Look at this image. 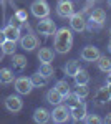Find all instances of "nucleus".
<instances>
[{
	"label": "nucleus",
	"mask_w": 111,
	"mask_h": 124,
	"mask_svg": "<svg viewBox=\"0 0 111 124\" xmlns=\"http://www.w3.org/2000/svg\"><path fill=\"white\" fill-rule=\"evenodd\" d=\"M75 93L80 96L81 99H85L86 96L90 94V88H88V85H76V89H75Z\"/></svg>",
	"instance_id": "cd10ccee"
},
{
	"label": "nucleus",
	"mask_w": 111,
	"mask_h": 124,
	"mask_svg": "<svg viewBox=\"0 0 111 124\" xmlns=\"http://www.w3.org/2000/svg\"><path fill=\"white\" fill-rule=\"evenodd\" d=\"M37 30H38V33H42V35H45V37H50V35H55L56 25H55L53 20H50L48 17H45V18H40V22L37 23Z\"/></svg>",
	"instance_id": "f03ea898"
},
{
	"label": "nucleus",
	"mask_w": 111,
	"mask_h": 124,
	"mask_svg": "<svg viewBox=\"0 0 111 124\" xmlns=\"http://www.w3.org/2000/svg\"><path fill=\"white\" fill-rule=\"evenodd\" d=\"M85 121H86L88 124H100V123H103L101 117H98V116H94V114H86Z\"/></svg>",
	"instance_id": "c756f323"
},
{
	"label": "nucleus",
	"mask_w": 111,
	"mask_h": 124,
	"mask_svg": "<svg viewBox=\"0 0 111 124\" xmlns=\"http://www.w3.org/2000/svg\"><path fill=\"white\" fill-rule=\"evenodd\" d=\"M30 10H32V13H33L38 20L45 18V17L50 15V7H48V3L43 2V0H35V2L30 5Z\"/></svg>",
	"instance_id": "7ed1b4c3"
},
{
	"label": "nucleus",
	"mask_w": 111,
	"mask_h": 124,
	"mask_svg": "<svg viewBox=\"0 0 111 124\" xmlns=\"http://www.w3.org/2000/svg\"><path fill=\"white\" fill-rule=\"evenodd\" d=\"M110 33H111V28H110Z\"/></svg>",
	"instance_id": "ea45409f"
},
{
	"label": "nucleus",
	"mask_w": 111,
	"mask_h": 124,
	"mask_svg": "<svg viewBox=\"0 0 111 124\" xmlns=\"http://www.w3.org/2000/svg\"><path fill=\"white\" fill-rule=\"evenodd\" d=\"M106 88H108V91H110V96H111V83H108V86H106Z\"/></svg>",
	"instance_id": "f704fd0d"
},
{
	"label": "nucleus",
	"mask_w": 111,
	"mask_h": 124,
	"mask_svg": "<svg viewBox=\"0 0 111 124\" xmlns=\"http://www.w3.org/2000/svg\"><path fill=\"white\" fill-rule=\"evenodd\" d=\"M53 56H55V53H53V50L51 48H40V51H38V60L42 61V63H51L53 61Z\"/></svg>",
	"instance_id": "f3484780"
},
{
	"label": "nucleus",
	"mask_w": 111,
	"mask_h": 124,
	"mask_svg": "<svg viewBox=\"0 0 111 124\" xmlns=\"http://www.w3.org/2000/svg\"><path fill=\"white\" fill-rule=\"evenodd\" d=\"M108 83H111V71L106 73V85H108Z\"/></svg>",
	"instance_id": "72a5a7b5"
},
{
	"label": "nucleus",
	"mask_w": 111,
	"mask_h": 124,
	"mask_svg": "<svg viewBox=\"0 0 111 124\" xmlns=\"http://www.w3.org/2000/svg\"><path fill=\"white\" fill-rule=\"evenodd\" d=\"M96 63H98V68L101 70L103 73H108V71H111V58L108 56H100L98 60H96Z\"/></svg>",
	"instance_id": "b1692460"
},
{
	"label": "nucleus",
	"mask_w": 111,
	"mask_h": 124,
	"mask_svg": "<svg viewBox=\"0 0 111 124\" xmlns=\"http://www.w3.org/2000/svg\"><path fill=\"white\" fill-rule=\"evenodd\" d=\"M103 123H106V124H111V113H110L108 116H106L104 119H103Z\"/></svg>",
	"instance_id": "473e14b6"
},
{
	"label": "nucleus",
	"mask_w": 111,
	"mask_h": 124,
	"mask_svg": "<svg viewBox=\"0 0 111 124\" xmlns=\"http://www.w3.org/2000/svg\"><path fill=\"white\" fill-rule=\"evenodd\" d=\"M51 119H53V123H66L68 119H70V109H68V106H61V104H56V108L51 111Z\"/></svg>",
	"instance_id": "39448f33"
},
{
	"label": "nucleus",
	"mask_w": 111,
	"mask_h": 124,
	"mask_svg": "<svg viewBox=\"0 0 111 124\" xmlns=\"http://www.w3.org/2000/svg\"><path fill=\"white\" fill-rule=\"evenodd\" d=\"M51 119V113L50 111H46L45 108H37L35 109V113H33V121L38 124H45L48 123Z\"/></svg>",
	"instance_id": "ddd939ff"
},
{
	"label": "nucleus",
	"mask_w": 111,
	"mask_h": 124,
	"mask_svg": "<svg viewBox=\"0 0 111 124\" xmlns=\"http://www.w3.org/2000/svg\"><path fill=\"white\" fill-rule=\"evenodd\" d=\"M90 2H93V3H96V2H100V0H90Z\"/></svg>",
	"instance_id": "4c0bfd02"
},
{
	"label": "nucleus",
	"mask_w": 111,
	"mask_h": 124,
	"mask_svg": "<svg viewBox=\"0 0 111 124\" xmlns=\"http://www.w3.org/2000/svg\"><path fill=\"white\" fill-rule=\"evenodd\" d=\"M3 33H5L7 40H12V41H18L20 40V28H17V27L12 25V23L3 28Z\"/></svg>",
	"instance_id": "4468645a"
},
{
	"label": "nucleus",
	"mask_w": 111,
	"mask_h": 124,
	"mask_svg": "<svg viewBox=\"0 0 111 124\" xmlns=\"http://www.w3.org/2000/svg\"><path fill=\"white\" fill-rule=\"evenodd\" d=\"M90 18L94 20V22H98V23H101V25H104V22H106V13H104L103 8H94L91 12V15H90Z\"/></svg>",
	"instance_id": "393cba45"
},
{
	"label": "nucleus",
	"mask_w": 111,
	"mask_h": 124,
	"mask_svg": "<svg viewBox=\"0 0 111 124\" xmlns=\"http://www.w3.org/2000/svg\"><path fill=\"white\" fill-rule=\"evenodd\" d=\"M111 101V96H110V91H108V88H98L96 89V93H94V103L98 106H103L106 104V103H110Z\"/></svg>",
	"instance_id": "f8f14e48"
},
{
	"label": "nucleus",
	"mask_w": 111,
	"mask_h": 124,
	"mask_svg": "<svg viewBox=\"0 0 111 124\" xmlns=\"http://www.w3.org/2000/svg\"><path fill=\"white\" fill-rule=\"evenodd\" d=\"M38 73H42L45 78H50L53 75V66H51V63H42L40 68H38Z\"/></svg>",
	"instance_id": "bb28decb"
},
{
	"label": "nucleus",
	"mask_w": 111,
	"mask_h": 124,
	"mask_svg": "<svg viewBox=\"0 0 111 124\" xmlns=\"http://www.w3.org/2000/svg\"><path fill=\"white\" fill-rule=\"evenodd\" d=\"M100 56H101L100 48L93 46V45H88V46H85L83 50H81V60H83V61L93 63V61H96Z\"/></svg>",
	"instance_id": "0eeeda50"
},
{
	"label": "nucleus",
	"mask_w": 111,
	"mask_h": 124,
	"mask_svg": "<svg viewBox=\"0 0 111 124\" xmlns=\"http://www.w3.org/2000/svg\"><path fill=\"white\" fill-rule=\"evenodd\" d=\"M73 78H75V85H88V81H90L88 71H86V70H81V68H80V71H78Z\"/></svg>",
	"instance_id": "412c9836"
},
{
	"label": "nucleus",
	"mask_w": 111,
	"mask_h": 124,
	"mask_svg": "<svg viewBox=\"0 0 111 124\" xmlns=\"http://www.w3.org/2000/svg\"><path fill=\"white\" fill-rule=\"evenodd\" d=\"M15 81V75L10 68H2L0 70V85H10Z\"/></svg>",
	"instance_id": "2eb2a0df"
},
{
	"label": "nucleus",
	"mask_w": 111,
	"mask_h": 124,
	"mask_svg": "<svg viewBox=\"0 0 111 124\" xmlns=\"http://www.w3.org/2000/svg\"><path fill=\"white\" fill-rule=\"evenodd\" d=\"M86 114H88V109H86V104H83V103H80L78 106L71 108V111H70V117H71L73 121H76V123L85 121Z\"/></svg>",
	"instance_id": "9b49d317"
},
{
	"label": "nucleus",
	"mask_w": 111,
	"mask_h": 124,
	"mask_svg": "<svg viewBox=\"0 0 111 124\" xmlns=\"http://www.w3.org/2000/svg\"><path fill=\"white\" fill-rule=\"evenodd\" d=\"M12 65H13V70H23L27 66V58L23 55H12Z\"/></svg>",
	"instance_id": "6ab92c4d"
},
{
	"label": "nucleus",
	"mask_w": 111,
	"mask_h": 124,
	"mask_svg": "<svg viewBox=\"0 0 111 124\" xmlns=\"http://www.w3.org/2000/svg\"><path fill=\"white\" fill-rule=\"evenodd\" d=\"M15 17H17L18 20H22V22H25V23H27V13H25L23 10H18V12L15 13Z\"/></svg>",
	"instance_id": "7c9ffc66"
},
{
	"label": "nucleus",
	"mask_w": 111,
	"mask_h": 124,
	"mask_svg": "<svg viewBox=\"0 0 111 124\" xmlns=\"http://www.w3.org/2000/svg\"><path fill=\"white\" fill-rule=\"evenodd\" d=\"M2 56H3V53H2V50H0V61H2Z\"/></svg>",
	"instance_id": "e433bc0d"
},
{
	"label": "nucleus",
	"mask_w": 111,
	"mask_h": 124,
	"mask_svg": "<svg viewBox=\"0 0 111 124\" xmlns=\"http://www.w3.org/2000/svg\"><path fill=\"white\" fill-rule=\"evenodd\" d=\"M108 5H110V7H111V0H108Z\"/></svg>",
	"instance_id": "58836bf2"
},
{
	"label": "nucleus",
	"mask_w": 111,
	"mask_h": 124,
	"mask_svg": "<svg viewBox=\"0 0 111 124\" xmlns=\"http://www.w3.org/2000/svg\"><path fill=\"white\" fill-rule=\"evenodd\" d=\"M46 101H48L50 104H53V106L61 104V103H63V94H60L55 88H51V89L46 93Z\"/></svg>",
	"instance_id": "dca6fc26"
},
{
	"label": "nucleus",
	"mask_w": 111,
	"mask_h": 124,
	"mask_svg": "<svg viewBox=\"0 0 111 124\" xmlns=\"http://www.w3.org/2000/svg\"><path fill=\"white\" fill-rule=\"evenodd\" d=\"M32 85H33V88H43V86L46 85V81H48V78H45L42 73H35V75H32Z\"/></svg>",
	"instance_id": "5701e85b"
},
{
	"label": "nucleus",
	"mask_w": 111,
	"mask_h": 124,
	"mask_svg": "<svg viewBox=\"0 0 111 124\" xmlns=\"http://www.w3.org/2000/svg\"><path fill=\"white\" fill-rule=\"evenodd\" d=\"M86 28L90 30V31H94V30H101L103 25L98 23V22H94V20H91V18H88L86 20Z\"/></svg>",
	"instance_id": "c85d7f7f"
},
{
	"label": "nucleus",
	"mask_w": 111,
	"mask_h": 124,
	"mask_svg": "<svg viewBox=\"0 0 111 124\" xmlns=\"http://www.w3.org/2000/svg\"><path fill=\"white\" fill-rule=\"evenodd\" d=\"M5 108L9 109L10 113H20L22 111V108H23V103H22V99H20L18 96H7L5 98Z\"/></svg>",
	"instance_id": "9d476101"
},
{
	"label": "nucleus",
	"mask_w": 111,
	"mask_h": 124,
	"mask_svg": "<svg viewBox=\"0 0 111 124\" xmlns=\"http://www.w3.org/2000/svg\"><path fill=\"white\" fill-rule=\"evenodd\" d=\"M0 2H2V0H0Z\"/></svg>",
	"instance_id": "a19ab883"
},
{
	"label": "nucleus",
	"mask_w": 111,
	"mask_h": 124,
	"mask_svg": "<svg viewBox=\"0 0 111 124\" xmlns=\"http://www.w3.org/2000/svg\"><path fill=\"white\" fill-rule=\"evenodd\" d=\"M5 40H7V37H5V33H3V30H0V45H2V43H3Z\"/></svg>",
	"instance_id": "2f4dec72"
},
{
	"label": "nucleus",
	"mask_w": 111,
	"mask_h": 124,
	"mask_svg": "<svg viewBox=\"0 0 111 124\" xmlns=\"http://www.w3.org/2000/svg\"><path fill=\"white\" fill-rule=\"evenodd\" d=\"M108 50H110V53H111V40H110V43H108Z\"/></svg>",
	"instance_id": "c9c22d12"
},
{
	"label": "nucleus",
	"mask_w": 111,
	"mask_h": 124,
	"mask_svg": "<svg viewBox=\"0 0 111 124\" xmlns=\"http://www.w3.org/2000/svg\"><path fill=\"white\" fill-rule=\"evenodd\" d=\"M0 46H2V53H3V55H10V56H12V55L15 53V50H17V41L5 40Z\"/></svg>",
	"instance_id": "aec40b11"
},
{
	"label": "nucleus",
	"mask_w": 111,
	"mask_h": 124,
	"mask_svg": "<svg viewBox=\"0 0 111 124\" xmlns=\"http://www.w3.org/2000/svg\"><path fill=\"white\" fill-rule=\"evenodd\" d=\"M75 13V5L71 0H60L56 5V15L61 18H70Z\"/></svg>",
	"instance_id": "20e7f679"
},
{
	"label": "nucleus",
	"mask_w": 111,
	"mask_h": 124,
	"mask_svg": "<svg viewBox=\"0 0 111 124\" xmlns=\"http://www.w3.org/2000/svg\"><path fill=\"white\" fill-rule=\"evenodd\" d=\"M15 89L18 94H30L32 89H33V85H32V79L27 76H20L15 79Z\"/></svg>",
	"instance_id": "423d86ee"
},
{
	"label": "nucleus",
	"mask_w": 111,
	"mask_h": 124,
	"mask_svg": "<svg viewBox=\"0 0 111 124\" xmlns=\"http://www.w3.org/2000/svg\"><path fill=\"white\" fill-rule=\"evenodd\" d=\"M20 45H22L23 50H27V51H33L38 46V38L33 33H27V35L20 37Z\"/></svg>",
	"instance_id": "1a4fd4ad"
},
{
	"label": "nucleus",
	"mask_w": 111,
	"mask_h": 124,
	"mask_svg": "<svg viewBox=\"0 0 111 124\" xmlns=\"http://www.w3.org/2000/svg\"><path fill=\"white\" fill-rule=\"evenodd\" d=\"M55 89L58 91V93H60V94H63V98H65V96L70 93V85L66 83L65 79H60V81H56Z\"/></svg>",
	"instance_id": "a878e982"
},
{
	"label": "nucleus",
	"mask_w": 111,
	"mask_h": 124,
	"mask_svg": "<svg viewBox=\"0 0 111 124\" xmlns=\"http://www.w3.org/2000/svg\"><path fill=\"white\" fill-rule=\"evenodd\" d=\"M78 71H80V63H78L76 60H70V61L65 65V75H66V76L73 78Z\"/></svg>",
	"instance_id": "a211bd4d"
},
{
	"label": "nucleus",
	"mask_w": 111,
	"mask_h": 124,
	"mask_svg": "<svg viewBox=\"0 0 111 124\" xmlns=\"http://www.w3.org/2000/svg\"><path fill=\"white\" fill-rule=\"evenodd\" d=\"M70 27L75 31H85L86 30V18L83 13H73L70 17Z\"/></svg>",
	"instance_id": "6e6552de"
},
{
	"label": "nucleus",
	"mask_w": 111,
	"mask_h": 124,
	"mask_svg": "<svg viewBox=\"0 0 111 124\" xmlns=\"http://www.w3.org/2000/svg\"><path fill=\"white\" fill-rule=\"evenodd\" d=\"M53 37H55L53 43H55L56 53H68L71 50V46H73V33H71L70 28L63 27V28L56 30Z\"/></svg>",
	"instance_id": "f257e3e1"
},
{
	"label": "nucleus",
	"mask_w": 111,
	"mask_h": 124,
	"mask_svg": "<svg viewBox=\"0 0 111 124\" xmlns=\"http://www.w3.org/2000/svg\"><path fill=\"white\" fill-rule=\"evenodd\" d=\"M63 101L66 103L68 108H75V106H78L80 103H81V98L76 94V93H68V94L63 98Z\"/></svg>",
	"instance_id": "4be33fe9"
}]
</instances>
